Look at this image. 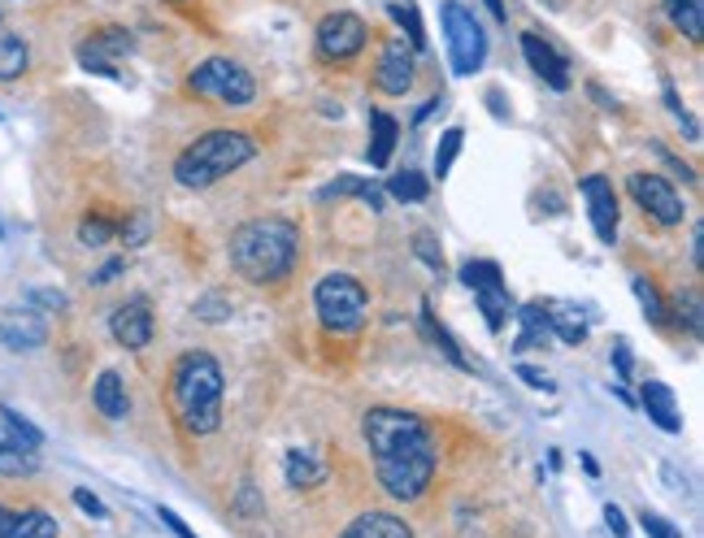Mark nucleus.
Here are the masks:
<instances>
[{
  "label": "nucleus",
  "mask_w": 704,
  "mask_h": 538,
  "mask_svg": "<svg viewBox=\"0 0 704 538\" xmlns=\"http://www.w3.org/2000/svg\"><path fill=\"white\" fill-rule=\"evenodd\" d=\"M340 538H413V530L396 512H361Z\"/></svg>",
  "instance_id": "nucleus-19"
},
{
  "label": "nucleus",
  "mask_w": 704,
  "mask_h": 538,
  "mask_svg": "<svg viewBox=\"0 0 704 538\" xmlns=\"http://www.w3.org/2000/svg\"><path fill=\"white\" fill-rule=\"evenodd\" d=\"M92 404H97V413L109 417V422H127V413H131V395H127V383H122V374H118V369H104L101 378H97V387H92Z\"/></svg>",
  "instance_id": "nucleus-18"
},
{
  "label": "nucleus",
  "mask_w": 704,
  "mask_h": 538,
  "mask_svg": "<svg viewBox=\"0 0 704 538\" xmlns=\"http://www.w3.org/2000/svg\"><path fill=\"white\" fill-rule=\"evenodd\" d=\"M27 304H31V308H49V313H66V308H70L66 292H57V287H31V292H27Z\"/></svg>",
  "instance_id": "nucleus-41"
},
{
  "label": "nucleus",
  "mask_w": 704,
  "mask_h": 538,
  "mask_svg": "<svg viewBox=\"0 0 704 538\" xmlns=\"http://www.w3.org/2000/svg\"><path fill=\"white\" fill-rule=\"evenodd\" d=\"M604 526H609L617 538H626V517H622V508H617V504H604Z\"/></svg>",
  "instance_id": "nucleus-50"
},
{
  "label": "nucleus",
  "mask_w": 704,
  "mask_h": 538,
  "mask_svg": "<svg viewBox=\"0 0 704 538\" xmlns=\"http://www.w3.org/2000/svg\"><path fill=\"white\" fill-rule=\"evenodd\" d=\"M40 469V447L0 422V478H27Z\"/></svg>",
  "instance_id": "nucleus-15"
},
{
  "label": "nucleus",
  "mask_w": 704,
  "mask_h": 538,
  "mask_svg": "<svg viewBox=\"0 0 704 538\" xmlns=\"http://www.w3.org/2000/svg\"><path fill=\"white\" fill-rule=\"evenodd\" d=\"M235 512H244V517H261V499H257V487L244 483L240 495H235Z\"/></svg>",
  "instance_id": "nucleus-47"
},
{
  "label": "nucleus",
  "mask_w": 704,
  "mask_h": 538,
  "mask_svg": "<svg viewBox=\"0 0 704 538\" xmlns=\"http://www.w3.org/2000/svg\"><path fill=\"white\" fill-rule=\"evenodd\" d=\"M583 200H587V213H592V231L601 244H617V192L604 174H587L583 179Z\"/></svg>",
  "instance_id": "nucleus-12"
},
{
  "label": "nucleus",
  "mask_w": 704,
  "mask_h": 538,
  "mask_svg": "<svg viewBox=\"0 0 704 538\" xmlns=\"http://www.w3.org/2000/svg\"><path fill=\"white\" fill-rule=\"evenodd\" d=\"M413 252L435 270V274H444V247L435 244V235H426V231H418V240H413Z\"/></svg>",
  "instance_id": "nucleus-42"
},
{
  "label": "nucleus",
  "mask_w": 704,
  "mask_h": 538,
  "mask_svg": "<svg viewBox=\"0 0 704 538\" xmlns=\"http://www.w3.org/2000/svg\"><path fill=\"white\" fill-rule=\"evenodd\" d=\"M192 313H197L201 322H209V326H213V322H227V317H231V300L222 292H209L192 304Z\"/></svg>",
  "instance_id": "nucleus-38"
},
{
  "label": "nucleus",
  "mask_w": 704,
  "mask_h": 538,
  "mask_svg": "<svg viewBox=\"0 0 704 538\" xmlns=\"http://www.w3.org/2000/svg\"><path fill=\"white\" fill-rule=\"evenodd\" d=\"M0 235H4V226H0Z\"/></svg>",
  "instance_id": "nucleus-57"
},
{
  "label": "nucleus",
  "mask_w": 704,
  "mask_h": 538,
  "mask_svg": "<svg viewBox=\"0 0 704 538\" xmlns=\"http://www.w3.org/2000/svg\"><path fill=\"white\" fill-rule=\"evenodd\" d=\"M170 4H188V0H170Z\"/></svg>",
  "instance_id": "nucleus-56"
},
{
  "label": "nucleus",
  "mask_w": 704,
  "mask_h": 538,
  "mask_svg": "<svg viewBox=\"0 0 704 538\" xmlns=\"http://www.w3.org/2000/svg\"><path fill=\"white\" fill-rule=\"evenodd\" d=\"M0 538H57V517L44 508L13 512L0 504Z\"/></svg>",
  "instance_id": "nucleus-17"
},
{
  "label": "nucleus",
  "mask_w": 704,
  "mask_h": 538,
  "mask_svg": "<svg viewBox=\"0 0 704 538\" xmlns=\"http://www.w3.org/2000/svg\"><path fill=\"white\" fill-rule=\"evenodd\" d=\"M122 270H127V261H104L101 270L92 274V283H97V287H109V283H113V278H118Z\"/></svg>",
  "instance_id": "nucleus-49"
},
{
  "label": "nucleus",
  "mask_w": 704,
  "mask_h": 538,
  "mask_svg": "<svg viewBox=\"0 0 704 538\" xmlns=\"http://www.w3.org/2000/svg\"><path fill=\"white\" fill-rule=\"evenodd\" d=\"M149 235H152L149 213H144V209H135V213L122 222V240H127V247H140V244H149Z\"/></svg>",
  "instance_id": "nucleus-39"
},
{
  "label": "nucleus",
  "mask_w": 704,
  "mask_h": 538,
  "mask_svg": "<svg viewBox=\"0 0 704 538\" xmlns=\"http://www.w3.org/2000/svg\"><path fill=\"white\" fill-rule=\"evenodd\" d=\"M401 140V126H396V118L392 113H370V165L374 170H388V161H392V148Z\"/></svg>",
  "instance_id": "nucleus-21"
},
{
  "label": "nucleus",
  "mask_w": 704,
  "mask_h": 538,
  "mask_svg": "<svg viewBox=\"0 0 704 538\" xmlns=\"http://www.w3.org/2000/svg\"><path fill=\"white\" fill-rule=\"evenodd\" d=\"M517 378H522L526 387H535V392H553L549 374H544V369H535V365H517Z\"/></svg>",
  "instance_id": "nucleus-48"
},
{
  "label": "nucleus",
  "mask_w": 704,
  "mask_h": 538,
  "mask_svg": "<svg viewBox=\"0 0 704 538\" xmlns=\"http://www.w3.org/2000/svg\"><path fill=\"white\" fill-rule=\"evenodd\" d=\"M640 404H644V413H648V422H653L656 430H665V435H683V413H678V399H674V392H670L665 383L648 378V383L640 387Z\"/></svg>",
  "instance_id": "nucleus-16"
},
{
  "label": "nucleus",
  "mask_w": 704,
  "mask_h": 538,
  "mask_svg": "<svg viewBox=\"0 0 704 538\" xmlns=\"http://www.w3.org/2000/svg\"><path fill=\"white\" fill-rule=\"evenodd\" d=\"M70 499H74V508H79V512H88V517H97V521H104V517H109V508H104L101 499H97V495H92L88 487H74V495H70Z\"/></svg>",
  "instance_id": "nucleus-45"
},
{
  "label": "nucleus",
  "mask_w": 704,
  "mask_h": 538,
  "mask_svg": "<svg viewBox=\"0 0 704 538\" xmlns=\"http://www.w3.org/2000/svg\"><path fill=\"white\" fill-rule=\"evenodd\" d=\"M0 343L9 352H36L49 343V322L36 308H13L0 317Z\"/></svg>",
  "instance_id": "nucleus-14"
},
{
  "label": "nucleus",
  "mask_w": 704,
  "mask_h": 538,
  "mask_svg": "<svg viewBox=\"0 0 704 538\" xmlns=\"http://www.w3.org/2000/svg\"><path fill=\"white\" fill-rule=\"evenodd\" d=\"M631 292H635L640 308H644V317H648L653 326H665V322H670V304L661 300V292L653 287V278H644V274H631Z\"/></svg>",
  "instance_id": "nucleus-30"
},
{
  "label": "nucleus",
  "mask_w": 704,
  "mask_h": 538,
  "mask_svg": "<svg viewBox=\"0 0 704 538\" xmlns=\"http://www.w3.org/2000/svg\"><path fill=\"white\" fill-rule=\"evenodd\" d=\"M418 79V52L404 35H392L383 52H379V65H374V88L383 97H404Z\"/></svg>",
  "instance_id": "nucleus-9"
},
{
  "label": "nucleus",
  "mask_w": 704,
  "mask_h": 538,
  "mask_svg": "<svg viewBox=\"0 0 704 538\" xmlns=\"http://www.w3.org/2000/svg\"><path fill=\"white\" fill-rule=\"evenodd\" d=\"M487 100H492V113H496V118H504V104H501V92H487Z\"/></svg>",
  "instance_id": "nucleus-55"
},
{
  "label": "nucleus",
  "mask_w": 704,
  "mask_h": 538,
  "mask_svg": "<svg viewBox=\"0 0 704 538\" xmlns=\"http://www.w3.org/2000/svg\"><path fill=\"white\" fill-rule=\"evenodd\" d=\"M313 308H318V322L331 335H356L370 317V292L361 287V278L335 270L313 287Z\"/></svg>",
  "instance_id": "nucleus-5"
},
{
  "label": "nucleus",
  "mask_w": 704,
  "mask_h": 538,
  "mask_svg": "<svg viewBox=\"0 0 704 538\" xmlns=\"http://www.w3.org/2000/svg\"><path fill=\"white\" fill-rule=\"evenodd\" d=\"M283 478H288V487L292 490H313L326 483V465L322 460H313V451H301V447H292L288 456H283Z\"/></svg>",
  "instance_id": "nucleus-20"
},
{
  "label": "nucleus",
  "mask_w": 704,
  "mask_h": 538,
  "mask_svg": "<svg viewBox=\"0 0 704 538\" xmlns=\"http://www.w3.org/2000/svg\"><path fill=\"white\" fill-rule=\"evenodd\" d=\"M522 57L531 61V70H535L553 92H570V83H574V79H570V61H565L544 35L526 31V35H522Z\"/></svg>",
  "instance_id": "nucleus-13"
},
{
  "label": "nucleus",
  "mask_w": 704,
  "mask_h": 538,
  "mask_svg": "<svg viewBox=\"0 0 704 538\" xmlns=\"http://www.w3.org/2000/svg\"><path fill=\"white\" fill-rule=\"evenodd\" d=\"M157 517H161V521H165V526H170V530H174L179 538H197L192 530H188V526H183V517H179L174 508H157Z\"/></svg>",
  "instance_id": "nucleus-51"
},
{
  "label": "nucleus",
  "mask_w": 704,
  "mask_h": 538,
  "mask_svg": "<svg viewBox=\"0 0 704 538\" xmlns=\"http://www.w3.org/2000/svg\"><path fill=\"white\" fill-rule=\"evenodd\" d=\"M692 265H696V270L704 265V226L692 231Z\"/></svg>",
  "instance_id": "nucleus-53"
},
{
  "label": "nucleus",
  "mask_w": 704,
  "mask_h": 538,
  "mask_svg": "<svg viewBox=\"0 0 704 538\" xmlns=\"http://www.w3.org/2000/svg\"><path fill=\"white\" fill-rule=\"evenodd\" d=\"M388 196L401 200V204H422V200L431 196V183H426L418 170H401V174H392V183H388Z\"/></svg>",
  "instance_id": "nucleus-31"
},
{
  "label": "nucleus",
  "mask_w": 704,
  "mask_h": 538,
  "mask_svg": "<svg viewBox=\"0 0 704 538\" xmlns=\"http://www.w3.org/2000/svg\"><path fill=\"white\" fill-rule=\"evenodd\" d=\"M517 317H522V335H517V352H535V347H549L553 339V331H549V313H544V304L535 300V304H522L517 308Z\"/></svg>",
  "instance_id": "nucleus-24"
},
{
  "label": "nucleus",
  "mask_w": 704,
  "mask_h": 538,
  "mask_svg": "<svg viewBox=\"0 0 704 538\" xmlns=\"http://www.w3.org/2000/svg\"><path fill=\"white\" fill-rule=\"evenodd\" d=\"M388 13H392V22L404 31V40L413 44V52L426 49V27H422V18H418V9L413 4H401V0H392L388 4Z\"/></svg>",
  "instance_id": "nucleus-33"
},
{
  "label": "nucleus",
  "mask_w": 704,
  "mask_h": 538,
  "mask_svg": "<svg viewBox=\"0 0 704 538\" xmlns=\"http://www.w3.org/2000/svg\"><path fill=\"white\" fill-rule=\"evenodd\" d=\"M109 335L127 352H144L152 343V308L149 300H127L109 313Z\"/></svg>",
  "instance_id": "nucleus-11"
},
{
  "label": "nucleus",
  "mask_w": 704,
  "mask_h": 538,
  "mask_svg": "<svg viewBox=\"0 0 704 538\" xmlns=\"http://www.w3.org/2000/svg\"><path fill=\"white\" fill-rule=\"evenodd\" d=\"M88 40H92V44H97V49H101L104 57H113V61H118L122 52L135 49L131 31H122V27H101V31H97V35H88Z\"/></svg>",
  "instance_id": "nucleus-36"
},
{
  "label": "nucleus",
  "mask_w": 704,
  "mask_h": 538,
  "mask_svg": "<svg viewBox=\"0 0 704 538\" xmlns=\"http://www.w3.org/2000/svg\"><path fill=\"white\" fill-rule=\"evenodd\" d=\"M470 292H483V287H504V270L496 261H465L461 274H456Z\"/></svg>",
  "instance_id": "nucleus-32"
},
{
  "label": "nucleus",
  "mask_w": 704,
  "mask_h": 538,
  "mask_svg": "<svg viewBox=\"0 0 704 538\" xmlns=\"http://www.w3.org/2000/svg\"><path fill=\"white\" fill-rule=\"evenodd\" d=\"M613 369H617V378H622V383H631V374H635V356H631V343L626 339L613 343Z\"/></svg>",
  "instance_id": "nucleus-46"
},
{
  "label": "nucleus",
  "mask_w": 704,
  "mask_h": 538,
  "mask_svg": "<svg viewBox=\"0 0 704 538\" xmlns=\"http://www.w3.org/2000/svg\"><path fill=\"white\" fill-rule=\"evenodd\" d=\"M483 4L492 9V18H496V22H509V9H504V0H483Z\"/></svg>",
  "instance_id": "nucleus-54"
},
{
  "label": "nucleus",
  "mask_w": 704,
  "mask_h": 538,
  "mask_svg": "<svg viewBox=\"0 0 704 538\" xmlns=\"http://www.w3.org/2000/svg\"><path fill=\"white\" fill-rule=\"evenodd\" d=\"M118 235V226L109 222V217H101V213H88L83 222H79V244L88 247H104L109 240Z\"/></svg>",
  "instance_id": "nucleus-35"
},
{
  "label": "nucleus",
  "mask_w": 704,
  "mask_h": 538,
  "mask_svg": "<svg viewBox=\"0 0 704 538\" xmlns=\"http://www.w3.org/2000/svg\"><path fill=\"white\" fill-rule=\"evenodd\" d=\"M344 196L365 200L374 213H383V209H388L383 187H379V183H370V179H361V174H344V179H335L331 187H322V192H318V200H344Z\"/></svg>",
  "instance_id": "nucleus-22"
},
{
  "label": "nucleus",
  "mask_w": 704,
  "mask_h": 538,
  "mask_svg": "<svg viewBox=\"0 0 704 538\" xmlns=\"http://www.w3.org/2000/svg\"><path fill=\"white\" fill-rule=\"evenodd\" d=\"M222 392H227V378L209 352H183L170 365V404L188 435L204 439L222 426Z\"/></svg>",
  "instance_id": "nucleus-3"
},
{
  "label": "nucleus",
  "mask_w": 704,
  "mask_h": 538,
  "mask_svg": "<svg viewBox=\"0 0 704 538\" xmlns=\"http://www.w3.org/2000/svg\"><path fill=\"white\" fill-rule=\"evenodd\" d=\"M674 317H678V326H687V335L692 339H701L704 335V300L696 287H687V292L674 295V308H670Z\"/></svg>",
  "instance_id": "nucleus-29"
},
{
  "label": "nucleus",
  "mask_w": 704,
  "mask_h": 538,
  "mask_svg": "<svg viewBox=\"0 0 704 538\" xmlns=\"http://www.w3.org/2000/svg\"><path fill=\"white\" fill-rule=\"evenodd\" d=\"M79 65H83L88 74H101V79H122L118 61H113V57H104L92 40H83V44H79Z\"/></svg>",
  "instance_id": "nucleus-34"
},
{
  "label": "nucleus",
  "mask_w": 704,
  "mask_h": 538,
  "mask_svg": "<svg viewBox=\"0 0 704 538\" xmlns=\"http://www.w3.org/2000/svg\"><path fill=\"white\" fill-rule=\"evenodd\" d=\"M444 104H449V100H444V97H431V100H426V104H422V109H418V118H413V126H422L426 118H435V113H440Z\"/></svg>",
  "instance_id": "nucleus-52"
},
{
  "label": "nucleus",
  "mask_w": 704,
  "mask_h": 538,
  "mask_svg": "<svg viewBox=\"0 0 704 538\" xmlns=\"http://www.w3.org/2000/svg\"><path fill=\"white\" fill-rule=\"evenodd\" d=\"M27 61H31L27 40H22V35H13V31H0V83H9V79H18V74H27Z\"/></svg>",
  "instance_id": "nucleus-27"
},
{
  "label": "nucleus",
  "mask_w": 704,
  "mask_h": 538,
  "mask_svg": "<svg viewBox=\"0 0 704 538\" xmlns=\"http://www.w3.org/2000/svg\"><path fill=\"white\" fill-rule=\"evenodd\" d=\"M544 313H549V331H553L561 343H570V347H579V343L587 339V317L574 308V304H544Z\"/></svg>",
  "instance_id": "nucleus-23"
},
{
  "label": "nucleus",
  "mask_w": 704,
  "mask_h": 538,
  "mask_svg": "<svg viewBox=\"0 0 704 538\" xmlns=\"http://www.w3.org/2000/svg\"><path fill=\"white\" fill-rule=\"evenodd\" d=\"M0 422H4V426H13V430H18L22 439H27V443H36V447L44 443V435H40V426H31V422H27L22 413H13V408H0Z\"/></svg>",
  "instance_id": "nucleus-44"
},
{
  "label": "nucleus",
  "mask_w": 704,
  "mask_h": 538,
  "mask_svg": "<svg viewBox=\"0 0 704 538\" xmlns=\"http://www.w3.org/2000/svg\"><path fill=\"white\" fill-rule=\"evenodd\" d=\"M461 140H465V131H461V126H449V131L440 135V148H435V174H440V179H449L453 161L461 156Z\"/></svg>",
  "instance_id": "nucleus-37"
},
{
  "label": "nucleus",
  "mask_w": 704,
  "mask_h": 538,
  "mask_svg": "<svg viewBox=\"0 0 704 538\" xmlns=\"http://www.w3.org/2000/svg\"><path fill=\"white\" fill-rule=\"evenodd\" d=\"M365 40H370V27L349 9H335L318 22V57L322 61H352L365 49Z\"/></svg>",
  "instance_id": "nucleus-8"
},
{
  "label": "nucleus",
  "mask_w": 704,
  "mask_h": 538,
  "mask_svg": "<svg viewBox=\"0 0 704 538\" xmlns=\"http://www.w3.org/2000/svg\"><path fill=\"white\" fill-rule=\"evenodd\" d=\"M188 88H192L197 97L227 104V109H249L252 100H257L252 74L240 61H231V57H204L201 65L188 74Z\"/></svg>",
  "instance_id": "nucleus-6"
},
{
  "label": "nucleus",
  "mask_w": 704,
  "mask_h": 538,
  "mask_svg": "<svg viewBox=\"0 0 704 538\" xmlns=\"http://www.w3.org/2000/svg\"><path fill=\"white\" fill-rule=\"evenodd\" d=\"M361 439L374 456V478L392 499L413 504L422 499L435 469H440V451L426 430L422 417L404 413V408H370L361 417Z\"/></svg>",
  "instance_id": "nucleus-1"
},
{
  "label": "nucleus",
  "mask_w": 704,
  "mask_h": 538,
  "mask_svg": "<svg viewBox=\"0 0 704 538\" xmlns=\"http://www.w3.org/2000/svg\"><path fill=\"white\" fill-rule=\"evenodd\" d=\"M252 156H257V144H252L244 131H209L197 144H188L179 152L174 179L188 192H204V187L222 183L227 174H235L240 165H249Z\"/></svg>",
  "instance_id": "nucleus-4"
},
{
  "label": "nucleus",
  "mask_w": 704,
  "mask_h": 538,
  "mask_svg": "<svg viewBox=\"0 0 704 538\" xmlns=\"http://www.w3.org/2000/svg\"><path fill=\"white\" fill-rule=\"evenodd\" d=\"M422 335L435 343V347H440V352L453 361L456 369H474V365L461 356V347H456V339L449 335V326H440V322H435V313H431V300H422Z\"/></svg>",
  "instance_id": "nucleus-26"
},
{
  "label": "nucleus",
  "mask_w": 704,
  "mask_h": 538,
  "mask_svg": "<svg viewBox=\"0 0 704 538\" xmlns=\"http://www.w3.org/2000/svg\"><path fill=\"white\" fill-rule=\"evenodd\" d=\"M231 270L252 283V287H270L292 278L296 261H301V231L288 217H252L231 235Z\"/></svg>",
  "instance_id": "nucleus-2"
},
{
  "label": "nucleus",
  "mask_w": 704,
  "mask_h": 538,
  "mask_svg": "<svg viewBox=\"0 0 704 538\" xmlns=\"http://www.w3.org/2000/svg\"><path fill=\"white\" fill-rule=\"evenodd\" d=\"M665 104H670V113H674V122L683 126V135L692 140V144H701V126H696V118L683 109V100H678V92L674 88H665Z\"/></svg>",
  "instance_id": "nucleus-40"
},
{
  "label": "nucleus",
  "mask_w": 704,
  "mask_h": 538,
  "mask_svg": "<svg viewBox=\"0 0 704 538\" xmlns=\"http://www.w3.org/2000/svg\"><path fill=\"white\" fill-rule=\"evenodd\" d=\"M665 18H670L674 31H683L692 44L704 40V0H665Z\"/></svg>",
  "instance_id": "nucleus-25"
},
{
  "label": "nucleus",
  "mask_w": 704,
  "mask_h": 538,
  "mask_svg": "<svg viewBox=\"0 0 704 538\" xmlns=\"http://www.w3.org/2000/svg\"><path fill=\"white\" fill-rule=\"evenodd\" d=\"M474 300H479V313H483L487 331H504V322H509V313H513L509 287H483V292H474Z\"/></svg>",
  "instance_id": "nucleus-28"
},
{
  "label": "nucleus",
  "mask_w": 704,
  "mask_h": 538,
  "mask_svg": "<svg viewBox=\"0 0 704 538\" xmlns=\"http://www.w3.org/2000/svg\"><path fill=\"white\" fill-rule=\"evenodd\" d=\"M640 530H644L648 538H683V530H678V526H670L661 512H648V508L640 512Z\"/></svg>",
  "instance_id": "nucleus-43"
},
{
  "label": "nucleus",
  "mask_w": 704,
  "mask_h": 538,
  "mask_svg": "<svg viewBox=\"0 0 704 538\" xmlns=\"http://www.w3.org/2000/svg\"><path fill=\"white\" fill-rule=\"evenodd\" d=\"M631 196H635V204L648 213V217H656L661 226H683V217H687V209H683V196L661 179V174H631Z\"/></svg>",
  "instance_id": "nucleus-10"
},
{
  "label": "nucleus",
  "mask_w": 704,
  "mask_h": 538,
  "mask_svg": "<svg viewBox=\"0 0 704 538\" xmlns=\"http://www.w3.org/2000/svg\"><path fill=\"white\" fill-rule=\"evenodd\" d=\"M440 22H444V35H449V65H453V74L483 70V61H487V31L479 27V18L465 4L444 0L440 4Z\"/></svg>",
  "instance_id": "nucleus-7"
}]
</instances>
